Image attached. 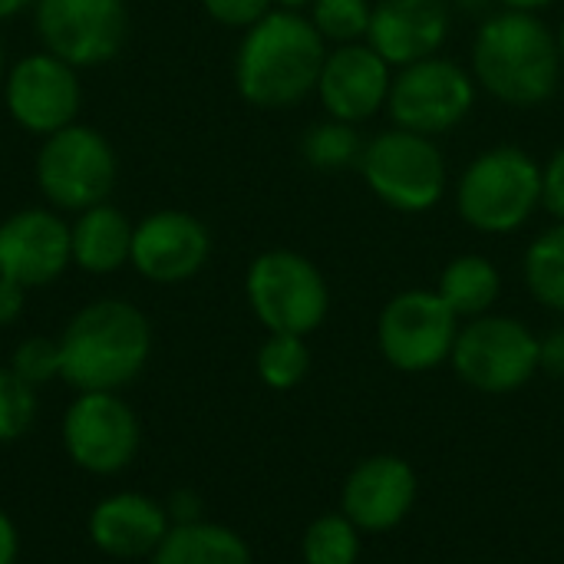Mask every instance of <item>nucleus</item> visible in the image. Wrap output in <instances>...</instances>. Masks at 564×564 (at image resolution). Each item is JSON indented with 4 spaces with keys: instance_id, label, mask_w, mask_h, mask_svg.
I'll use <instances>...</instances> for the list:
<instances>
[{
    "instance_id": "3",
    "label": "nucleus",
    "mask_w": 564,
    "mask_h": 564,
    "mask_svg": "<svg viewBox=\"0 0 564 564\" xmlns=\"http://www.w3.org/2000/svg\"><path fill=\"white\" fill-rule=\"evenodd\" d=\"M59 340V380L76 393H119L152 357L149 317L119 297H102L73 314Z\"/></svg>"
},
{
    "instance_id": "6",
    "label": "nucleus",
    "mask_w": 564,
    "mask_h": 564,
    "mask_svg": "<svg viewBox=\"0 0 564 564\" xmlns=\"http://www.w3.org/2000/svg\"><path fill=\"white\" fill-rule=\"evenodd\" d=\"M245 297L268 334H314L330 311L324 271L301 251L268 248L245 274Z\"/></svg>"
},
{
    "instance_id": "33",
    "label": "nucleus",
    "mask_w": 564,
    "mask_h": 564,
    "mask_svg": "<svg viewBox=\"0 0 564 564\" xmlns=\"http://www.w3.org/2000/svg\"><path fill=\"white\" fill-rule=\"evenodd\" d=\"M26 304V288H20L10 278H0V327H10L20 321Z\"/></svg>"
},
{
    "instance_id": "38",
    "label": "nucleus",
    "mask_w": 564,
    "mask_h": 564,
    "mask_svg": "<svg viewBox=\"0 0 564 564\" xmlns=\"http://www.w3.org/2000/svg\"><path fill=\"white\" fill-rule=\"evenodd\" d=\"M489 3H496V0H449V7H459V10H469V13H482Z\"/></svg>"
},
{
    "instance_id": "39",
    "label": "nucleus",
    "mask_w": 564,
    "mask_h": 564,
    "mask_svg": "<svg viewBox=\"0 0 564 564\" xmlns=\"http://www.w3.org/2000/svg\"><path fill=\"white\" fill-rule=\"evenodd\" d=\"M314 0H274L278 10H294V13H307Z\"/></svg>"
},
{
    "instance_id": "7",
    "label": "nucleus",
    "mask_w": 564,
    "mask_h": 564,
    "mask_svg": "<svg viewBox=\"0 0 564 564\" xmlns=\"http://www.w3.org/2000/svg\"><path fill=\"white\" fill-rule=\"evenodd\" d=\"M33 178L50 208L63 212H86L99 202H109L119 159L112 142L86 122H73L46 139H40Z\"/></svg>"
},
{
    "instance_id": "21",
    "label": "nucleus",
    "mask_w": 564,
    "mask_h": 564,
    "mask_svg": "<svg viewBox=\"0 0 564 564\" xmlns=\"http://www.w3.org/2000/svg\"><path fill=\"white\" fill-rule=\"evenodd\" d=\"M149 564H251V549L235 529L198 519L172 525Z\"/></svg>"
},
{
    "instance_id": "41",
    "label": "nucleus",
    "mask_w": 564,
    "mask_h": 564,
    "mask_svg": "<svg viewBox=\"0 0 564 564\" xmlns=\"http://www.w3.org/2000/svg\"><path fill=\"white\" fill-rule=\"evenodd\" d=\"M555 40H558V53H562V63H564V20H562V26L555 30Z\"/></svg>"
},
{
    "instance_id": "25",
    "label": "nucleus",
    "mask_w": 564,
    "mask_h": 564,
    "mask_svg": "<svg viewBox=\"0 0 564 564\" xmlns=\"http://www.w3.org/2000/svg\"><path fill=\"white\" fill-rule=\"evenodd\" d=\"M258 377L268 390L288 393L294 387L304 383V377L311 373V350H307V337L297 334H268V340L258 347L254 357Z\"/></svg>"
},
{
    "instance_id": "28",
    "label": "nucleus",
    "mask_w": 564,
    "mask_h": 564,
    "mask_svg": "<svg viewBox=\"0 0 564 564\" xmlns=\"http://www.w3.org/2000/svg\"><path fill=\"white\" fill-rule=\"evenodd\" d=\"M36 420V387L0 367V443H17Z\"/></svg>"
},
{
    "instance_id": "40",
    "label": "nucleus",
    "mask_w": 564,
    "mask_h": 564,
    "mask_svg": "<svg viewBox=\"0 0 564 564\" xmlns=\"http://www.w3.org/2000/svg\"><path fill=\"white\" fill-rule=\"evenodd\" d=\"M3 76H7V53H3V40H0V86H3Z\"/></svg>"
},
{
    "instance_id": "26",
    "label": "nucleus",
    "mask_w": 564,
    "mask_h": 564,
    "mask_svg": "<svg viewBox=\"0 0 564 564\" xmlns=\"http://www.w3.org/2000/svg\"><path fill=\"white\" fill-rule=\"evenodd\" d=\"M304 564H357L360 562V529L344 512L317 516L301 539Z\"/></svg>"
},
{
    "instance_id": "4",
    "label": "nucleus",
    "mask_w": 564,
    "mask_h": 564,
    "mask_svg": "<svg viewBox=\"0 0 564 564\" xmlns=\"http://www.w3.org/2000/svg\"><path fill=\"white\" fill-rule=\"evenodd\" d=\"M456 215L479 235L506 238L522 231L542 208V165L512 142L476 152L453 185Z\"/></svg>"
},
{
    "instance_id": "1",
    "label": "nucleus",
    "mask_w": 564,
    "mask_h": 564,
    "mask_svg": "<svg viewBox=\"0 0 564 564\" xmlns=\"http://www.w3.org/2000/svg\"><path fill=\"white\" fill-rule=\"evenodd\" d=\"M469 69L486 96L512 109H539L562 86L555 30L539 13L496 10L473 33Z\"/></svg>"
},
{
    "instance_id": "13",
    "label": "nucleus",
    "mask_w": 564,
    "mask_h": 564,
    "mask_svg": "<svg viewBox=\"0 0 564 564\" xmlns=\"http://www.w3.org/2000/svg\"><path fill=\"white\" fill-rule=\"evenodd\" d=\"M0 96L17 129L46 139L79 122L76 116L83 106V83L76 66L46 50H36L7 66Z\"/></svg>"
},
{
    "instance_id": "29",
    "label": "nucleus",
    "mask_w": 564,
    "mask_h": 564,
    "mask_svg": "<svg viewBox=\"0 0 564 564\" xmlns=\"http://www.w3.org/2000/svg\"><path fill=\"white\" fill-rule=\"evenodd\" d=\"M10 370L26 380L30 387H43L50 380H59V340L50 337H26L17 344L10 357Z\"/></svg>"
},
{
    "instance_id": "20",
    "label": "nucleus",
    "mask_w": 564,
    "mask_h": 564,
    "mask_svg": "<svg viewBox=\"0 0 564 564\" xmlns=\"http://www.w3.org/2000/svg\"><path fill=\"white\" fill-rule=\"evenodd\" d=\"M132 231H135V225L112 202H99V205L79 212L69 221L73 264L96 278L122 271L132 258Z\"/></svg>"
},
{
    "instance_id": "23",
    "label": "nucleus",
    "mask_w": 564,
    "mask_h": 564,
    "mask_svg": "<svg viewBox=\"0 0 564 564\" xmlns=\"http://www.w3.org/2000/svg\"><path fill=\"white\" fill-rule=\"evenodd\" d=\"M522 278L529 294L555 311L564 314V225L555 221L552 228L539 231V238H532V245L525 248L522 258Z\"/></svg>"
},
{
    "instance_id": "17",
    "label": "nucleus",
    "mask_w": 564,
    "mask_h": 564,
    "mask_svg": "<svg viewBox=\"0 0 564 564\" xmlns=\"http://www.w3.org/2000/svg\"><path fill=\"white\" fill-rule=\"evenodd\" d=\"M420 482L406 459L380 453L350 469L340 492V512L360 532H390L413 512Z\"/></svg>"
},
{
    "instance_id": "14",
    "label": "nucleus",
    "mask_w": 564,
    "mask_h": 564,
    "mask_svg": "<svg viewBox=\"0 0 564 564\" xmlns=\"http://www.w3.org/2000/svg\"><path fill=\"white\" fill-rule=\"evenodd\" d=\"M66 268H73L69 221L56 208H17L0 221V278L33 291L59 281Z\"/></svg>"
},
{
    "instance_id": "2",
    "label": "nucleus",
    "mask_w": 564,
    "mask_h": 564,
    "mask_svg": "<svg viewBox=\"0 0 564 564\" xmlns=\"http://www.w3.org/2000/svg\"><path fill=\"white\" fill-rule=\"evenodd\" d=\"M327 43L307 13L271 10L241 33L231 76L238 96L264 112L294 109L317 89Z\"/></svg>"
},
{
    "instance_id": "32",
    "label": "nucleus",
    "mask_w": 564,
    "mask_h": 564,
    "mask_svg": "<svg viewBox=\"0 0 564 564\" xmlns=\"http://www.w3.org/2000/svg\"><path fill=\"white\" fill-rule=\"evenodd\" d=\"M539 370L564 380V327L539 337Z\"/></svg>"
},
{
    "instance_id": "16",
    "label": "nucleus",
    "mask_w": 564,
    "mask_h": 564,
    "mask_svg": "<svg viewBox=\"0 0 564 564\" xmlns=\"http://www.w3.org/2000/svg\"><path fill=\"white\" fill-rule=\"evenodd\" d=\"M393 73L397 69L367 40L330 46L317 76L314 96L321 99L324 116L364 126L380 109H387Z\"/></svg>"
},
{
    "instance_id": "9",
    "label": "nucleus",
    "mask_w": 564,
    "mask_h": 564,
    "mask_svg": "<svg viewBox=\"0 0 564 564\" xmlns=\"http://www.w3.org/2000/svg\"><path fill=\"white\" fill-rule=\"evenodd\" d=\"M449 364L466 387L506 397L539 373V337L516 317L482 314L459 327Z\"/></svg>"
},
{
    "instance_id": "18",
    "label": "nucleus",
    "mask_w": 564,
    "mask_h": 564,
    "mask_svg": "<svg viewBox=\"0 0 564 564\" xmlns=\"http://www.w3.org/2000/svg\"><path fill=\"white\" fill-rule=\"evenodd\" d=\"M453 33L449 0H373L367 43L393 66L436 56Z\"/></svg>"
},
{
    "instance_id": "8",
    "label": "nucleus",
    "mask_w": 564,
    "mask_h": 564,
    "mask_svg": "<svg viewBox=\"0 0 564 564\" xmlns=\"http://www.w3.org/2000/svg\"><path fill=\"white\" fill-rule=\"evenodd\" d=\"M479 99V83L469 66L436 53L393 73L387 112L393 126L440 139L459 129Z\"/></svg>"
},
{
    "instance_id": "11",
    "label": "nucleus",
    "mask_w": 564,
    "mask_h": 564,
    "mask_svg": "<svg viewBox=\"0 0 564 564\" xmlns=\"http://www.w3.org/2000/svg\"><path fill=\"white\" fill-rule=\"evenodd\" d=\"M33 30L40 46L76 69L112 63L129 40L126 0H36Z\"/></svg>"
},
{
    "instance_id": "34",
    "label": "nucleus",
    "mask_w": 564,
    "mask_h": 564,
    "mask_svg": "<svg viewBox=\"0 0 564 564\" xmlns=\"http://www.w3.org/2000/svg\"><path fill=\"white\" fill-rule=\"evenodd\" d=\"M165 512H169V522L172 525H188V522H198L202 519V499L188 489L175 492L169 502H162Z\"/></svg>"
},
{
    "instance_id": "36",
    "label": "nucleus",
    "mask_w": 564,
    "mask_h": 564,
    "mask_svg": "<svg viewBox=\"0 0 564 564\" xmlns=\"http://www.w3.org/2000/svg\"><path fill=\"white\" fill-rule=\"evenodd\" d=\"M496 3H499V10H519V13H539L542 17V10L555 7L558 0H496Z\"/></svg>"
},
{
    "instance_id": "10",
    "label": "nucleus",
    "mask_w": 564,
    "mask_h": 564,
    "mask_svg": "<svg viewBox=\"0 0 564 564\" xmlns=\"http://www.w3.org/2000/svg\"><path fill=\"white\" fill-rule=\"evenodd\" d=\"M463 321L430 288L393 294L377 317V347L400 373H426L453 357Z\"/></svg>"
},
{
    "instance_id": "27",
    "label": "nucleus",
    "mask_w": 564,
    "mask_h": 564,
    "mask_svg": "<svg viewBox=\"0 0 564 564\" xmlns=\"http://www.w3.org/2000/svg\"><path fill=\"white\" fill-rule=\"evenodd\" d=\"M307 20L327 46L364 43L373 20V0H314Z\"/></svg>"
},
{
    "instance_id": "12",
    "label": "nucleus",
    "mask_w": 564,
    "mask_h": 564,
    "mask_svg": "<svg viewBox=\"0 0 564 564\" xmlns=\"http://www.w3.org/2000/svg\"><path fill=\"white\" fill-rule=\"evenodd\" d=\"M69 463L89 476H119L139 453L142 426L119 393H76L59 423Z\"/></svg>"
},
{
    "instance_id": "5",
    "label": "nucleus",
    "mask_w": 564,
    "mask_h": 564,
    "mask_svg": "<svg viewBox=\"0 0 564 564\" xmlns=\"http://www.w3.org/2000/svg\"><path fill=\"white\" fill-rule=\"evenodd\" d=\"M357 172L380 205L403 215H423L449 192V165L440 142L400 126L367 139Z\"/></svg>"
},
{
    "instance_id": "37",
    "label": "nucleus",
    "mask_w": 564,
    "mask_h": 564,
    "mask_svg": "<svg viewBox=\"0 0 564 564\" xmlns=\"http://www.w3.org/2000/svg\"><path fill=\"white\" fill-rule=\"evenodd\" d=\"M33 3H36V0H0V23L20 17L23 10H33Z\"/></svg>"
},
{
    "instance_id": "24",
    "label": "nucleus",
    "mask_w": 564,
    "mask_h": 564,
    "mask_svg": "<svg viewBox=\"0 0 564 564\" xmlns=\"http://www.w3.org/2000/svg\"><path fill=\"white\" fill-rule=\"evenodd\" d=\"M367 139L360 135V126L344 119H317L301 135V159L317 172H347L360 165Z\"/></svg>"
},
{
    "instance_id": "15",
    "label": "nucleus",
    "mask_w": 564,
    "mask_h": 564,
    "mask_svg": "<svg viewBox=\"0 0 564 564\" xmlns=\"http://www.w3.org/2000/svg\"><path fill=\"white\" fill-rule=\"evenodd\" d=\"M212 258V231L202 218L182 208H159L135 221L132 258L139 278L152 284L192 281Z\"/></svg>"
},
{
    "instance_id": "30",
    "label": "nucleus",
    "mask_w": 564,
    "mask_h": 564,
    "mask_svg": "<svg viewBox=\"0 0 564 564\" xmlns=\"http://www.w3.org/2000/svg\"><path fill=\"white\" fill-rule=\"evenodd\" d=\"M208 20L228 30H248L274 10V0H198Z\"/></svg>"
},
{
    "instance_id": "35",
    "label": "nucleus",
    "mask_w": 564,
    "mask_h": 564,
    "mask_svg": "<svg viewBox=\"0 0 564 564\" xmlns=\"http://www.w3.org/2000/svg\"><path fill=\"white\" fill-rule=\"evenodd\" d=\"M20 558V532L7 509H0V564H17Z\"/></svg>"
},
{
    "instance_id": "19",
    "label": "nucleus",
    "mask_w": 564,
    "mask_h": 564,
    "mask_svg": "<svg viewBox=\"0 0 564 564\" xmlns=\"http://www.w3.org/2000/svg\"><path fill=\"white\" fill-rule=\"evenodd\" d=\"M172 522L162 502L142 492H116L93 506L86 532L109 558H152Z\"/></svg>"
},
{
    "instance_id": "31",
    "label": "nucleus",
    "mask_w": 564,
    "mask_h": 564,
    "mask_svg": "<svg viewBox=\"0 0 564 564\" xmlns=\"http://www.w3.org/2000/svg\"><path fill=\"white\" fill-rule=\"evenodd\" d=\"M542 212L564 225V145L542 162Z\"/></svg>"
},
{
    "instance_id": "22",
    "label": "nucleus",
    "mask_w": 564,
    "mask_h": 564,
    "mask_svg": "<svg viewBox=\"0 0 564 564\" xmlns=\"http://www.w3.org/2000/svg\"><path fill=\"white\" fill-rule=\"evenodd\" d=\"M436 294L449 304L459 321H473L492 314L502 294V274L492 258L486 254H456L446 261Z\"/></svg>"
}]
</instances>
